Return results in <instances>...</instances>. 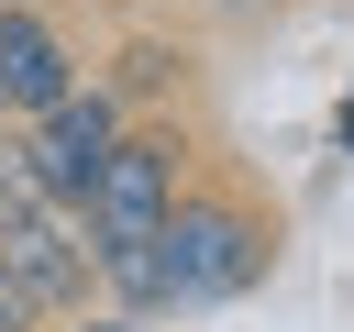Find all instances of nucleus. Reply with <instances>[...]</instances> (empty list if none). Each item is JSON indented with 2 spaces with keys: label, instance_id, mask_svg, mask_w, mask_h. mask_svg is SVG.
<instances>
[{
  "label": "nucleus",
  "instance_id": "1",
  "mask_svg": "<svg viewBox=\"0 0 354 332\" xmlns=\"http://www.w3.org/2000/svg\"><path fill=\"white\" fill-rule=\"evenodd\" d=\"M155 266H166V310H221V299L266 288V266H277V210H266L254 188H232V177L177 188V210H166V232H155Z\"/></svg>",
  "mask_w": 354,
  "mask_h": 332
},
{
  "label": "nucleus",
  "instance_id": "2",
  "mask_svg": "<svg viewBox=\"0 0 354 332\" xmlns=\"http://www.w3.org/2000/svg\"><path fill=\"white\" fill-rule=\"evenodd\" d=\"M177 188H188V133H166V122H122V144L100 155V177H88V199H77L88 266H100V255L155 243V232H166V210H177Z\"/></svg>",
  "mask_w": 354,
  "mask_h": 332
},
{
  "label": "nucleus",
  "instance_id": "3",
  "mask_svg": "<svg viewBox=\"0 0 354 332\" xmlns=\"http://www.w3.org/2000/svg\"><path fill=\"white\" fill-rule=\"evenodd\" d=\"M0 266L22 277V299L33 310H77L88 299V232H77V210H55L33 177H22V155L0 144Z\"/></svg>",
  "mask_w": 354,
  "mask_h": 332
},
{
  "label": "nucleus",
  "instance_id": "4",
  "mask_svg": "<svg viewBox=\"0 0 354 332\" xmlns=\"http://www.w3.org/2000/svg\"><path fill=\"white\" fill-rule=\"evenodd\" d=\"M122 144V89H66L44 122H22L11 133V155H22V177L55 199V210H77L88 199V177H100V155Z\"/></svg>",
  "mask_w": 354,
  "mask_h": 332
},
{
  "label": "nucleus",
  "instance_id": "5",
  "mask_svg": "<svg viewBox=\"0 0 354 332\" xmlns=\"http://www.w3.org/2000/svg\"><path fill=\"white\" fill-rule=\"evenodd\" d=\"M66 89H88V77H77V44H66L33 0H0V122H44Z\"/></svg>",
  "mask_w": 354,
  "mask_h": 332
},
{
  "label": "nucleus",
  "instance_id": "6",
  "mask_svg": "<svg viewBox=\"0 0 354 332\" xmlns=\"http://www.w3.org/2000/svg\"><path fill=\"white\" fill-rule=\"evenodd\" d=\"M33 321H44V310H33V299H22V277L0 266V332H33Z\"/></svg>",
  "mask_w": 354,
  "mask_h": 332
},
{
  "label": "nucleus",
  "instance_id": "7",
  "mask_svg": "<svg viewBox=\"0 0 354 332\" xmlns=\"http://www.w3.org/2000/svg\"><path fill=\"white\" fill-rule=\"evenodd\" d=\"M77 332H122V321H77Z\"/></svg>",
  "mask_w": 354,
  "mask_h": 332
}]
</instances>
